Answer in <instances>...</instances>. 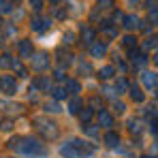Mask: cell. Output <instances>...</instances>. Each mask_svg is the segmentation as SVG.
<instances>
[{
  "label": "cell",
  "instance_id": "cell-1",
  "mask_svg": "<svg viewBox=\"0 0 158 158\" xmlns=\"http://www.w3.org/2000/svg\"><path fill=\"white\" fill-rule=\"evenodd\" d=\"M22 150H24L26 154H39V152H41V145H39L36 141H26V145H24Z\"/></svg>",
  "mask_w": 158,
  "mask_h": 158
},
{
  "label": "cell",
  "instance_id": "cell-2",
  "mask_svg": "<svg viewBox=\"0 0 158 158\" xmlns=\"http://www.w3.org/2000/svg\"><path fill=\"white\" fill-rule=\"evenodd\" d=\"M2 85L6 88V92H9V94H13V92H15V83H13V79L2 77Z\"/></svg>",
  "mask_w": 158,
  "mask_h": 158
},
{
  "label": "cell",
  "instance_id": "cell-3",
  "mask_svg": "<svg viewBox=\"0 0 158 158\" xmlns=\"http://www.w3.org/2000/svg\"><path fill=\"white\" fill-rule=\"evenodd\" d=\"M45 64H47V60H45V56H36V60H34V69H45Z\"/></svg>",
  "mask_w": 158,
  "mask_h": 158
},
{
  "label": "cell",
  "instance_id": "cell-4",
  "mask_svg": "<svg viewBox=\"0 0 158 158\" xmlns=\"http://www.w3.org/2000/svg\"><path fill=\"white\" fill-rule=\"evenodd\" d=\"M98 120H101L105 126H113V120H111V115H109V113H105V111L101 113V118H98Z\"/></svg>",
  "mask_w": 158,
  "mask_h": 158
},
{
  "label": "cell",
  "instance_id": "cell-5",
  "mask_svg": "<svg viewBox=\"0 0 158 158\" xmlns=\"http://www.w3.org/2000/svg\"><path fill=\"white\" fill-rule=\"evenodd\" d=\"M19 53H22V56H30V45H28L26 41L19 43Z\"/></svg>",
  "mask_w": 158,
  "mask_h": 158
},
{
  "label": "cell",
  "instance_id": "cell-6",
  "mask_svg": "<svg viewBox=\"0 0 158 158\" xmlns=\"http://www.w3.org/2000/svg\"><path fill=\"white\" fill-rule=\"evenodd\" d=\"M105 141H107V143H109V145H115V141H118V137H115L113 132H109V135H107V137H105Z\"/></svg>",
  "mask_w": 158,
  "mask_h": 158
},
{
  "label": "cell",
  "instance_id": "cell-7",
  "mask_svg": "<svg viewBox=\"0 0 158 158\" xmlns=\"http://www.w3.org/2000/svg\"><path fill=\"white\" fill-rule=\"evenodd\" d=\"M9 58H11V56H2V58H0V66H2V69L11 64V62H9Z\"/></svg>",
  "mask_w": 158,
  "mask_h": 158
},
{
  "label": "cell",
  "instance_id": "cell-8",
  "mask_svg": "<svg viewBox=\"0 0 158 158\" xmlns=\"http://www.w3.org/2000/svg\"><path fill=\"white\" fill-rule=\"evenodd\" d=\"M92 52H94V56H103V52H105V47H103V45H96V47H94Z\"/></svg>",
  "mask_w": 158,
  "mask_h": 158
},
{
  "label": "cell",
  "instance_id": "cell-9",
  "mask_svg": "<svg viewBox=\"0 0 158 158\" xmlns=\"http://www.w3.org/2000/svg\"><path fill=\"white\" fill-rule=\"evenodd\" d=\"M111 73H113V69H109V66H107V69H103V75H101V77H111Z\"/></svg>",
  "mask_w": 158,
  "mask_h": 158
},
{
  "label": "cell",
  "instance_id": "cell-10",
  "mask_svg": "<svg viewBox=\"0 0 158 158\" xmlns=\"http://www.w3.org/2000/svg\"><path fill=\"white\" fill-rule=\"evenodd\" d=\"M90 118H92V113H90V111H83V113H81V120H83V122H88Z\"/></svg>",
  "mask_w": 158,
  "mask_h": 158
},
{
  "label": "cell",
  "instance_id": "cell-11",
  "mask_svg": "<svg viewBox=\"0 0 158 158\" xmlns=\"http://www.w3.org/2000/svg\"><path fill=\"white\" fill-rule=\"evenodd\" d=\"M30 2H34V4H36V9H41V0H30Z\"/></svg>",
  "mask_w": 158,
  "mask_h": 158
}]
</instances>
